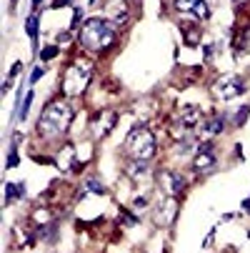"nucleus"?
<instances>
[{
	"label": "nucleus",
	"instance_id": "1",
	"mask_svg": "<svg viewBox=\"0 0 250 253\" xmlns=\"http://www.w3.org/2000/svg\"><path fill=\"white\" fill-rule=\"evenodd\" d=\"M70 121H73V111H70V105L65 100H55V103H50L43 111V116L38 121V133L43 138H58V135H63L68 130Z\"/></svg>",
	"mask_w": 250,
	"mask_h": 253
},
{
	"label": "nucleus",
	"instance_id": "2",
	"mask_svg": "<svg viewBox=\"0 0 250 253\" xmlns=\"http://www.w3.org/2000/svg\"><path fill=\"white\" fill-rule=\"evenodd\" d=\"M115 43V25L110 20L90 18L80 30V45L88 50H105Z\"/></svg>",
	"mask_w": 250,
	"mask_h": 253
},
{
	"label": "nucleus",
	"instance_id": "3",
	"mask_svg": "<svg viewBox=\"0 0 250 253\" xmlns=\"http://www.w3.org/2000/svg\"><path fill=\"white\" fill-rule=\"evenodd\" d=\"M125 151H128L135 161H148V158H153V156H155V138H153V133H150L145 126H135V128L128 133Z\"/></svg>",
	"mask_w": 250,
	"mask_h": 253
},
{
	"label": "nucleus",
	"instance_id": "4",
	"mask_svg": "<svg viewBox=\"0 0 250 253\" xmlns=\"http://www.w3.org/2000/svg\"><path fill=\"white\" fill-rule=\"evenodd\" d=\"M90 76H93V70H90L88 63L70 65L68 73H65V78H63V90H65V95H80V93L88 88Z\"/></svg>",
	"mask_w": 250,
	"mask_h": 253
},
{
	"label": "nucleus",
	"instance_id": "5",
	"mask_svg": "<svg viewBox=\"0 0 250 253\" xmlns=\"http://www.w3.org/2000/svg\"><path fill=\"white\" fill-rule=\"evenodd\" d=\"M243 90H245V83H243V78H238V76H223V78L215 83V88H213V93H215L220 100H233V98H238Z\"/></svg>",
	"mask_w": 250,
	"mask_h": 253
},
{
	"label": "nucleus",
	"instance_id": "6",
	"mask_svg": "<svg viewBox=\"0 0 250 253\" xmlns=\"http://www.w3.org/2000/svg\"><path fill=\"white\" fill-rule=\"evenodd\" d=\"M160 183H163V188L168 191V196H180L183 193V188H185V180L180 178V173H173V170H163L160 173Z\"/></svg>",
	"mask_w": 250,
	"mask_h": 253
},
{
	"label": "nucleus",
	"instance_id": "7",
	"mask_svg": "<svg viewBox=\"0 0 250 253\" xmlns=\"http://www.w3.org/2000/svg\"><path fill=\"white\" fill-rule=\"evenodd\" d=\"M213 166H215V153H213L210 143H205V146L198 148V153H195V158H193V168L200 173V170H210Z\"/></svg>",
	"mask_w": 250,
	"mask_h": 253
},
{
	"label": "nucleus",
	"instance_id": "8",
	"mask_svg": "<svg viewBox=\"0 0 250 253\" xmlns=\"http://www.w3.org/2000/svg\"><path fill=\"white\" fill-rule=\"evenodd\" d=\"M105 13H108V18H110V23L115 28H120L128 20V5H125V0H110Z\"/></svg>",
	"mask_w": 250,
	"mask_h": 253
},
{
	"label": "nucleus",
	"instance_id": "9",
	"mask_svg": "<svg viewBox=\"0 0 250 253\" xmlns=\"http://www.w3.org/2000/svg\"><path fill=\"white\" fill-rule=\"evenodd\" d=\"M180 123H183L185 128L198 126V123H200V111H198V108H193V105H185L183 111H180Z\"/></svg>",
	"mask_w": 250,
	"mask_h": 253
},
{
	"label": "nucleus",
	"instance_id": "10",
	"mask_svg": "<svg viewBox=\"0 0 250 253\" xmlns=\"http://www.w3.org/2000/svg\"><path fill=\"white\" fill-rule=\"evenodd\" d=\"M175 213H178V208H175V198L170 196V198H168V203H165L163 215H155V221H158L160 226H170V223H173V218H175Z\"/></svg>",
	"mask_w": 250,
	"mask_h": 253
},
{
	"label": "nucleus",
	"instance_id": "11",
	"mask_svg": "<svg viewBox=\"0 0 250 253\" xmlns=\"http://www.w3.org/2000/svg\"><path fill=\"white\" fill-rule=\"evenodd\" d=\"M218 133H223V118H210L200 126V135H205V138L218 135Z\"/></svg>",
	"mask_w": 250,
	"mask_h": 253
},
{
	"label": "nucleus",
	"instance_id": "12",
	"mask_svg": "<svg viewBox=\"0 0 250 253\" xmlns=\"http://www.w3.org/2000/svg\"><path fill=\"white\" fill-rule=\"evenodd\" d=\"M125 173H128L133 180H143V178L148 175V166H145V161H133V163H128Z\"/></svg>",
	"mask_w": 250,
	"mask_h": 253
},
{
	"label": "nucleus",
	"instance_id": "13",
	"mask_svg": "<svg viewBox=\"0 0 250 253\" xmlns=\"http://www.w3.org/2000/svg\"><path fill=\"white\" fill-rule=\"evenodd\" d=\"M190 13H193V18H198V20H208V18H210V8H208L205 0H198Z\"/></svg>",
	"mask_w": 250,
	"mask_h": 253
},
{
	"label": "nucleus",
	"instance_id": "14",
	"mask_svg": "<svg viewBox=\"0 0 250 253\" xmlns=\"http://www.w3.org/2000/svg\"><path fill=\"white\" fill-rule=\"evenodd\" d=\"M28 35H30L33 43L38 41V15H30L28 18Z\"/></svg>",
	"mask_w": 250,
	"mask_h": 253
},
{
	"label": "nucleus",
	"instance_id": "15",
	"mask_svg": "<svg viewBox=\"0 0 250 253\" xmlns=\"http://www.w3.org/2000/svg\"><path fill=\"white\" fill-rule=\"evenodd\" d=\"M195 3H198V0H175V10L178 13H190Z\"/></svg>",
	"mask_w": 250,
	"mask_h": 253
},
{
	"label": "nucleus",
	"instance_id": "16",
	"mask_svg": "<svg viewBox=\"0 0 250 253\" xmlns=\"http://www.w3.org/2000/svg\"><path fill=\"white\" fill-rule=\"evenodd\" d=\"M30 103H33V90L25 95V100H23V108H20V111H18V118L20 121H25L28 118V111H30Z\"/></svg>",
	"mask_w": 250,
	"mask_h": 253
},
{
	"label": "nucleus",
	"instance_id": "17",
	"mask_svg": "<svg viewBox=\"0 0 250 253\" xmlns=\"http://www.w3.org/2000/svg\"><path fill=\"white\" fill-rule=\"evenodd\" d=\"M88 193H105V188L98 180H88Z\"/></svg>",
	"mask_w": 250,
	"mask_h": 253
},
{
	"label": "nucleus",
	"instance_id": "18",
	"mask_svg": "<svg viewBox=\"0 0 250 253\" xmlns=\"http://www.w3.org/2000/svg\"><path fill=\"white\" fill-rule=\"evenodd\" d=\"M43 76H45V68H43V65H38V68L33 70V76H30V83H38Z\"/></svg>",
	"mask_w": 250,
	"mask_h": 253
},
{
	"label": "nucleus",
	"instance_id": "19",
	"mask_svg": "<svg viewBox=\"0 0 250 253\" xmlns=\"http://www.w3.org/2000/svg\"><path fill=\"white\" fill-rule=\"evenodd\" d=\"M55 55H58V48H55V45H48V48L43 50V60H53Z\"/></svg>",
	"mask_w": 250,
	"mask_h": 253
},
{
	"label": "nucleus",
	"instance_id": "20",
	"mask_svg": "<svg viewBox=\"0 0 250 253\" xmlns=\"http://www.w3.org/2000/svg\"><path fill=\"white\" fill-rule=\"evenodd\" d=\"M248 113H250V105H245L243 111L235 116V123H238V126H243V123H245V118H248Z\"/></svg>",
	"mask_w": 250,
	"mask_h": 253
},
{
	"label": "nucleus",
	"instance_id": "21",
	"mask_svg": "<svg viewBox=\"0 0 250 253\" xmlns=\"http://www.w3.org/2000/svg\"><path fill=\"white\" fill-rule=\"evenodd\" d=\"M20 70H23V63L18 60V63H13V68H10V78H15L18 73H20Z\"/></svg>",
	"mask_w": 250,
	"mask_h": 253
},
{
	"label": "nucleus",
	"instance_id": "22",
	"mask_svg": "<svg viewBox=\"0 0 250 253\" xmlns=\"http://www.w3.org/2000/svg\"><path fill=\"white\" fill-rule=\"evenodd\" d=\"M40 3H43V0H33V8H38Z\"/></svg>",
	"mask_w": 250,
	"mask_h": 253
},
{
	"label": "nucleus",
	"instance_id": "23",
	"mask_svg": "<svg viewBox=\"0 0 250 253\" xmlns=\"http://www.w3.org/2000/svg\"><path fill=\"white\" fill-rule=\"evenodd\" d=\"M235 3H245V0H235Z\"/></svg>",
	"mask_w": 250,
	"mask_h": 253
}]
</instances>
